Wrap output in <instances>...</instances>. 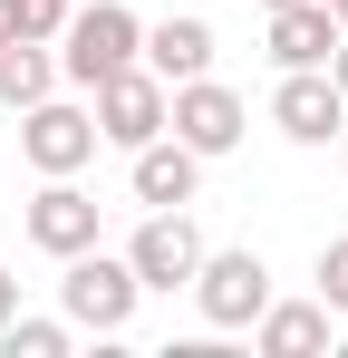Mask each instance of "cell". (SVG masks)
<instances>
[{"mask_svg":"<svg viewBox=\"0 0 348 358\" xmlns=\"http://www.w3.org/2000/svg\"><path fill=\"white\" fill-rule=\"evenodd\" d=\"M10 320H20V281L0 271V329H10Z\"/></svg>","mask_w":348,"mask_h":358,"instance_id":"ac0fdd59","label":"cell"},{"mask_svg":"<svg viewBox=\"0 0 348 358\" xmlns=\"http://www.w3.org/2000/svg\"><path fill=\"white\" fill-rule=\"evenodd\" d=\"M339 10L329 0H290V10H271V68H329V49H339Z\"/></svg>","mask_w":348,"mask_h":358,"instance_id":"7c38bea8","label":"cell"},{"mask_svg":"<svg viewBox=\"0 0 348 358\" xmlns=\"http://www.w3.org/2000/svg\"><path fill=\"white\" fill-rule=\"evenodd\" d=\"M339 165H348V136H339Z\"/></svg>","mask_w":348,"mask_h":358,"instance_id":"603a6c76","label":"cell"},{"mask_svg":"<svg viewBox=\"0 0 348 358\" xmlns=\"http://www.w3.org/2000/svg\"><path fill=\"white\" fill-rule=\"evenodd\" d=\"M319 300L348 320V233H339V242H319Z\"/></svg>","mask_w":348,"mask_h":358,"instance_id":"2e32d148","label":"cell"},{"mask_svg":"<svg viewBox=\"0 0 348 358\" xmlns=\"http://www.w3.org/2000/svg\"><path fill=\"white\" fill-rule=\"evenodd\" d=\"M165 126L203 155V165H213V155H232V145L252 136V107H242V87H223V78L203 68V78H184V87H174V117H165Z\"/></svg>","mask_w":348,"mask_h":358,"instance_id":"8992f818","label":"cell"},{"mask_svg":"<svg viewBox=\"0 0 348 358\" xmlns=\"http://www.w3.org/2000/svg\"><path fill=\"white\" fill-rule=\"evenodd\" d=\"M49 87H68L49 39H0V107H10V117H20V107H39Z\"/></svg>","mask_w":348,"mask_h":358,"instance_id":"5bb4252c","label":"cell"},{"mask_svg":"<svg viewBox=\"0 0 348 358\" xmlns=\"http://www.w3.org/2000/svg\"><path fill=\"white\" fill-rule=\"evenodd\" d=\"M145 59V20L126 10V0H78L68 10V29H58V78L87 97V87H107L116 68Z\"/></svg>","mask_w":348,"mask_h":358,"instance_id":"6da1fadb","label":"cell"},{"mask_svg":"<svg viewBox=\"0 0 348 358\" xmlns=\"http://www.w3.org/2000/svg\"><path fill=\"white\" fill-rule=\"evenodd\" d=\"M0 349L10 358H68L78 349V320H68V310H58V320H29V310H20V320L0 329Z\"/></svg>","mask_w":348,"mask_h":358,"instance_id":"9a60e30c","label":"cell"},{"mask_svg":"<svg viewBox=\"0 0 348 358\" xmlns=\"http://www.w3.org/2000/svg\"><path fill=\"white\" fill-rule=\"evenodd\" d=\"M329 10H339V29H348V0H329Z\"/></svg>","mask_w":348,"mask_h":358,"instance_id":"44dd1931","label":"cell"},{"mask_svg":"<svg viewBox=\"0 0 348 358\" xmlns=\"http://www.w3.org/2000/svg\"><path fill=\"white\" fill-rule=\"evenodd\" d=\"M271 126H281L290 145H339L348 136V97L329 68H281V87H271Z\"/></svg>","mask_w":348,"mask_h":358,"instance_id":"9c48e42d","label":"cell"},{"mask_svg":"<svg viewBox=\"0 0 348 358\" xmlns=\"http://www.w3.org/2000/svg\"><path fill=\"white\" fill-rule=\"evenodd\" d=\"M203 252H213V242L194 233V213H184V203H174V213H145L136 242H126V262H136V281H145V291H194Z\"/></svg>","mask_w":348,"mask_h":358,"instance_id":"ba28073f","label":"cell"},{"mask_svg":"<svg viewBox=\"0 0 348 358\" xmlns=\"http://www.w3.org/2000/svg\"><path fill=\"white\" fill-rule=\"evenodd\" d=\"M0 39H20V0H0Z\"/></svg>","mask_w":348,"mask_h":358,"instance_id":"ffe728a7","label":"cell"},{"mask_svg":"<svg viewBox=\"0 0 348 358\" xmlns=\"http://www.w3.org/2000/svg\"><path fill=\"white\" fill-rule=\"evenodd\" d=\"M329 329H339L329 300H271V310L252 320V349H261V358H319Z\"/></svg>","mask_w":348,"mask_h":358,"instance_id":"8fae6325","label":"cell"},{"mask_svg":"<svg viewBox=\"0 0 348 358\" xmlns=\"http://www.w3.org/2000/svg\"><path fill=\"white\" fill-rule=\"evenodd\" d=\"M261 10H290V0H261Z\"/></svg>","mask_w":348,"mask_h":358,"instance_id":"7402d4cb","label":"cell"},{"mask_svg":"<svg viewBox=\"0 0 348 358\" xmlns=\"http://www.w3.org/2000/svg\"><path fill=\"white\" fill-rule=\"evenodd\" d=\"M329 78H339V97H348V39H339V49H329Z\"/></svg>","mask_w":348,"mask_h":358,"instance_id":"d6986e66","label":"cell"},{"mask_svg":"<svg viewBox=\"0 0 348 358\" xmlns=\"http://www.w3.org/2000/svg\"><path fill=\"white\" fill-rule=\"evenodd\" d=\"M87 107H97V136H107L116 155H136V145H155L174 117V87L155 78V68L136 59V68H116L107 87H87Z\"/></svg>","mask_w":348,"mask_h":358,"instance_id":"277c9868","label":"cell"},{"mask_svg":"<svg viewBox=\"0 0 348 358\" xmlns=\"http://www.w3.org/2000/svg\"><path fill=\"white\" fill-rule=\"evenodd\" d=\"M194 310H203V329H252V320L271 310V262H261V252H203Z\"/></svg>","mask_w":348,"mask_h":358,"instance_id":"5b68a950","label":"cell"},{"mask_svg":"<svg viewBox=\"0 0 348 358\" xmlns=\"http://www.w3.org/2000/svg\"><path fill=\"white\" fill-rule=\"evenodd\" d=\"M136 300H145V281H136V262L126 252H68V271H58V310L78 320V329H97V339H126L136 329Z\"/></svg>","mask_w":348,"mask_h":358,"instance_id":"7a4b0ae2","label":"cell"},{"mask_svg":"<svg viewBox=\"0 0 348 358\" xmlns=\"http://www.w3.org/2000/svg\"><path fill=\"white\" fill-rule=\"evenodd\" d=\"M97 223H107V203L87 194L78 175H39V194H29V213H20V233L39 242L49 262H68V252H87L97 242Z\"/></svg>","mask_w":348,"mask_h":358,"instance_id":"52a82bcc","label":"cell"},{"mask_svg":"<svg viewBox=\"0 0 348 358\" xmlns=\"http://www.w3.org/2000/svg\"><path fill=\"white\" fill-rule=\"evenodd\" d=\"M97 107L87 97H39V107H20V155H29V175H87L97 165Z\"/></svg>","mask_w":348,"mask_h":358,"instance_id":"3957f363","label":"cell"},{"mask_svg":"<svg viewBox=\"0 0 348 358\" xmlns=\"http://www.w3.org/2000/svg\"><path fill=\"white\" fill-rule=\"evenodd\" d=\"M126 184H136V203H145V213H174V203H194V194H203V155L165 126L155 145H136V155H126Z\"/></svg>","mask_w":348,"mask_h":358,"instance_id":"30bf717a","label":"cell"},{"mask_svg":"<svg viewBox=\"0 0 348 358\" xmlns=\"http://www.w3.org/2000/svg\"><path fill=\"white\" fill-rule=\"evenodd\" d=\"M145 68H155L165 87H184V78H203V68H213V20H203V10H174V20H145Z\"/></svg>","mask_w":348,"mask_h":358,"instance_id":"4fadbf2b","label":"cell"},{"mask_svg":"<svg viewBox=\"0 0 348 358\" xmlns=\"http://www.w3.org/2000/svg\"><path fill=\"white\" fill-rule=\"evenodd\" d=\"M68 10H78V0H20V39H49V49H58Z\"/></svg>","mask_w":348,"mask_h":358,"instance_id":"e0dca14e","label":"cell"}]
</instances>
